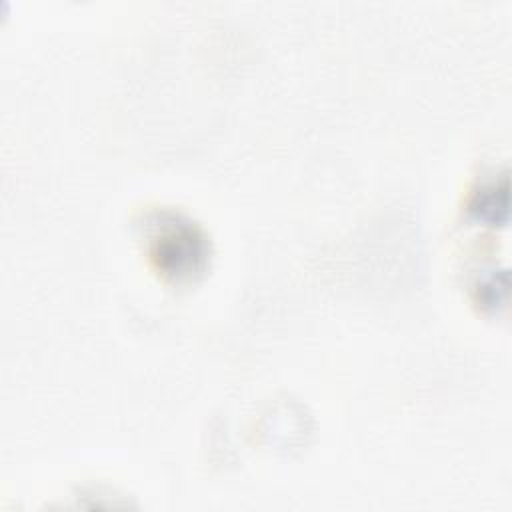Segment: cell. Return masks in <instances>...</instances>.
Masks as SVG:
<instances>
[{"label": "cell", "mask_w": 512, "mask_h": 512, "mask_svg": "<svg viewBox=\"0 0 512 512\" xmlns=\"http://www.w3.org/2000/svg\"><path fill=\"white\" fill-rule=\"evenodd\" d=\"M148 256L172 282H190L208 264V238L186 216L160 212L148 224Z\"/></svg>", "instance_id": "6da1fadb"}, {"label": "cell", "mask_w": 512, "mask_h": 512, "mask_svg": "<svg viewBox=\"0 0 512 512\" xmlns=\"http://www.w3.org/2000/svg\"><path fill=\"white\" fill-rule=\"evenodd\" d=\"M470 214L490 226L506 224L508 220V180L482 184L468 202Z\"/></svg>", "instance_id": "7a4b0ae2"}, {"label": "cell", "mask_w": 512, "mask_h": 512, "mask_svg": "<svg viewBox=\"0 0 512 512\" xmlns=\"http://www.w3.org/2000/svg\"><path fill=\"white\" fill-rule=\"evenodd\" d=\"M506 294H508L506 270H490L476 284L478 302L490 310H498L500 306H504Z\"/></svg>", "instance_id": "3957f363"}]
</instances>
